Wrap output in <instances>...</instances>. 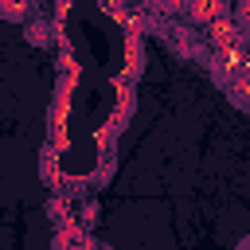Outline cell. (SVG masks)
I'll use <instances>...</instances> for the list:
<instances>
[{
    "mask_svg": "<svg viewBox=\"0 0 250 250\" xmlns=\"http://www.w3.org/2000/svg\"><path fill=\"white\" fill-rule=\"evenodd\" d=\"M23 39H27L31 47H55V43H59L55 16H47V12H31V16L23 20Z\"/></svg>",
    "mask_w": 250,
    "mask_h": 250,
    "instance_id": "cell-1",
    "label": "cell"
},
{
    "mask_svg": "<svg viewBox=\"0 0 250 250\" xmlns=\"http://www.w3.org/2000/svg\"><path fill=\"white\" fill-rule=\"evenodd\" d=\"M94 250H105V246H94Z\"/></svg>",
    "mask_w": 250,
    "mask_h": 250,
    "instance_id": "cell-2",
    "label": "cell"
}]
</instances>
